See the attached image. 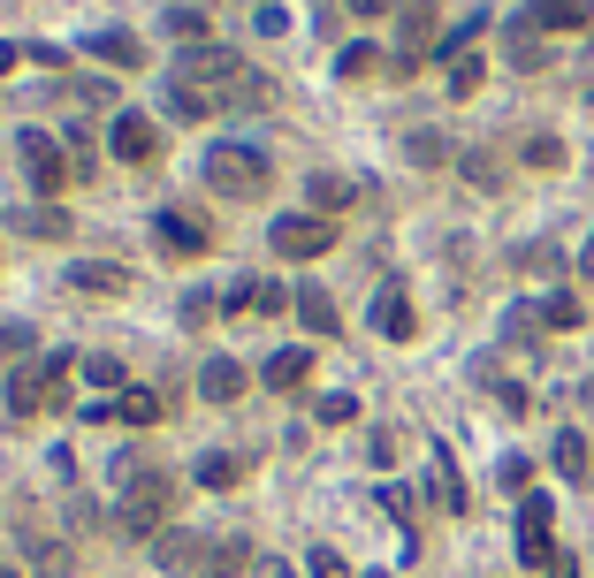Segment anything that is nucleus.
<instances>
[{"label":"nucleus","instance_id":"nucleus-5","mask_svg":"<svg viewBox=\"0 0 594 578\" xmlns=\"http://www.w3.org/2000/svg\"><path fill=\"white\" fill-rule=\"evenodd\" d=\"M77 358L61 350V358H46V366H23V373H8V412L15 419H31V412H54L61 404V373H69Z\"/></svg>","mask_w":594,"mask_h":578},{"label":"nucleus","instance_id":"nucleus-9","mask_svg":"<svg viewBox=\"0 0 594 578\" xmlns=\"http://www.w3.org/2000/svg\"><path fill=\"white\" fill-rule=\"evenodd\" d=\"M69 289H84V297H130L138 275H130L123 259H77V267H69Z\"/></svg>","mask_w":594,"mask_h":578},{"label":"nucleus","instance_id":"nucleus-4","mask_svg":"<svg viewBox=\"0 0 594 578\" xmlns=\"http://www.w3.org/2000/svg\"><path fill=\"white\" fill-rule=\"evenodd\" d=\"M15 160H23V175H31V190H38V198H61V190H69V175H77V167H69V152L46 138V130H15Z\"/></svg>","mask_w":594,"mask_h":578},{"label":"nucleus","instance_id":"nucleus-25","mask_svg":"<svg viewBox=\"0 0 594 578\" xmlns=\"http://www.w3.org/2000/svg\"><path fill=\"white\" fill-rule=\"evenodd\" d=\"M115 419H130V427H160V396H152V389H123Z\"/></svg>","mask_w":594,"mask_h":578},{"label":"nucleus","instance_id":"nucleus-42","mask_svg":"<svg viewBox=\"0 0 594 578\" xmlns=\"http://www.w3.org/2000/svg\"><path fill=\"white\" fill-rule=\"evenodd\" d=\"M541 578H580V564H572V556H557V564H549Z\"/></svg>","mask_w":594,"mask_h":578},{"label":"nucleus","instance_id":"nucleus-3","mask_svg":"<svg viewBox=\"0 0 594 578\" xmlns=\"http://www.w3.org/2000/svg\"><path fill=\"white\" fill-rule=\"evenodd\" d=\"M168 77H175V84H198V92H214V100H229V92L244 84V54H237V46H214V38H206V46H183Z\"/></svg>","mask_w":594,"mask_h":578},{"label":"nucleus","instance_id":"nucleus-36","mask_svg":"<svg viewBox=\"0 0 594 578\" xmlns=\"http://www.w3.org/2000/svg\"><path fill=\"white\" fill-rule=\"evenodd\" d=\"M305 578H351V564H343L335 548H312V564H305Z\"/></svg>","mask_w":594,"mask_h":578},{"label":"nucleus","instance_id":"nucleus-14","mask_svg":"<svg viewBox=\"0 0 594 578\" xmlns=\"http://www.w3.org/2000/svg\"><path fill=\"white\" fill-rule=\"evenodd\" d=\"M15 236H46V244H69V236H77V213H61V206H23V213H15Z\"/></svg>","mask_w":594,"mask_h":578},{"label":"nucleus","instance_id":"nucleus-2","mask_svg":"<svg viewBox=\"0 0 594 578\" xmlns=\"http://www.w3.org/2000/svg\"><path fill=\"white\" fill-rule=\"evenodd\" d=\"M198 175H206V190H229V198H252V190L267 183V152H260V144H244V138H221V144H206Z\"/></svg>","mask_w":594,"mask_h":578},{"label":"nucleus","instance_id":"nucleus-34","mask_svg":"<svg viewBox=\"0 0 594 578\" xmlns=\"http://www.w3.org/2000/svg\"><path fill=\"white\" fill-rule=\"evenodd\" d=\"M381 69V46H343V77H374Z\"/></svg>","mask_w":594,"mask_h":578},{"label":"nucleus","instance_id":"nucleus-45","mask_svg":"<svg viewBox=\"0 0 594 578\" xmlns=\"http://www.w3.org/2000/svg\"><path fill=\"white\" fill-rule=\"evenodd\" d=\"M0 578H15V571H0Z\"/></svg>","mask_w":594,"mask_h":578},{"label":"nucleus","instance_id":"nucleus-44","mask_svg":"<svg viewBox=\"0 0 594 578\" xmlns=\"http://www.w3.org/2000/svg\"><path fill=\"white\" fill-rule=\"evenodd\" d=\"M580 275H594V236H587V252H580Z\"/></svg>","mask_w":594,"mask_h":578},{"label":"nucleus","instance_id":"nucleus-39","mask_svg":"<svg viewBox=\"0 0 594 578\" xmlns=\"http://www.w3.org/2000/svg\"><path fill=\"white\" fill-rule=\"evenodd\" d=\"M283 304H297V297H283V282H260V297H252V312L267 320V312H283Z\"/></svg>","mask_w":594,"mask_h":578},{"label":"nucleus","instance_id":"nucleus-15","mask_svg":"<svg viewBox=\"0 0 594 578\" xmlns=\"http://www.w3.org/2000/svg\"><path fill=\"white\" fill-rule=\"evenodd\" d=\"M198 396H206V404H237V396H244V366H237V358H206V366H198Z\"/></svg>","mask_w":594,"mask_h":578},{"label":"nucleus","instance_id":"nucleus-31","mask_svg":"<svg viewBox=\"0 0 594 578\" xmlns=\"http://www.w3.org/2000/svg\"><path fill=\"white\" fill-rule=\"evenodd\" d=\"M351 419H358V396H343V389L320 396V427H351Z\"/></svg>","mask_w":594,"mask_h":578},{"label":"nucleus","instance_id":"nucleus-19","mask_svg":"<svg viewBox=\"0 0 594 578\" xmlns=\"http://www.w3.org/2000/svg\"><path fill=\"white\" fill-rule=\"evenodd\" d=\"M198 556H206V548H198V541H191V533H175V525H168V533H160V541H152V564H160V571H191V564H198Z\"/></svg>","mask_w":594,"mask_h":578},{"label":"nucleus","instance_id":"nucleus-22","mask_svg":"<svg viewBox=\"0 0 594 578\" xmlns=\"http://www.w3.org/2000/svg\"><path fill=\"white\" fill-rule=\"evenodd\" d=\"M297 320H305V327H312V335H335V304H328V289H297Z\"/></svg>","mask_w":594,"mask_h":578},{"label":"nucleus","instance_id":"nucleus-13","mask_svg":"<svg viewBox=\"0 0 594 578\" xmlns=\"http://www.w3.org/2000/svg\"><path fill=\"white\" fill-rule=\"evenodd\" d=\"M526 23H534V31H587L594 8L587 0H526Z\"/></svg>","mask_w":594,"mask_h":578},{"label":"nucleus","instance_id":"nucleus-26","mask_svg":"<svg viewBox=\"0 0 594 578\" xmlns=\"http://www.w3.org/2000/svg\"><path fill=\"white\" fill-rule=\"evenodd\" d=\"M244 479V456H198V487H237Z\"/></svg>","mask_w":594,"mask_h":578},{"label":"nucleus","instance_id":"nucleus-20","mask_svg":"<svg viewBox=\"0 0 594 578\" xmlns=\"http://www.w3.org/2000/svg\"><path fill=\"white\" fill-rule=\"evenodd\" d=\"M427 487H435V502H443L449 518L472 502V495H465V479H457V464H449V449H435V472H427Z\"/></svg>","mask_w":594,"mask_h":578},{"label":"nucleus","instance_id":"nucleus-28","mask_svg":"<svg viewBox=\"0 0 594 578\" xmlns=\"http://www.w3.org/2000/svg\"><path fill=\"white\" fill-rule=\"evenodd\" d=\"M175 312H183V327H206V320H221V312H214V289H183V304H175Z\"/></svg>","mask_w":594,"mask_h":578},{"label":"nucleus","instance_id":"nucleus-18","mask_svg":"<svg viewBox=\"0 0 594 578\" xmlns=\"http://www.w3.org/2000/svg\"><path fill=\"white\" fill-rule=\"evenodd\" d=\"M305 198H312V213H320V221H335V213L358 198V183H351V175H312V183H305Z\"/></svg>","mask_w":594,"mask_h":578},{"label":"nucleus","instance_id":"nucleus-35","mask_svg":"<svg viewBox=\"0 0 594 578\" xmlns=\"http://www.w3.org/2000/svg\"><path fill=\"white\" fill-rule=\"evenodd\" d=\"M480 69H488V61H480V54H465V61H457V77H449V92H457V100H472V92H480Z\"/></svg>","mask_w":594,"mask_h":578},{"label":"nucleus","instance_id":"nucleus-10","mask_svg":"<svg viewBox=\"0 0 594 578\" xmlns=\"http://www.w3.org/2000/svg\"><path fill=\"white\" fill-rule=\"evenodd\" d=\"M366 312H374V335H389V343H412V327H420V320H412V297H404V282H381Z\"/></svg>","mask_w":594,"mask_h":578},{"label":"nucleus","instance_id":"nucleus-40","mask_svg":"<svg viewBox=\"0 0 594 578\" xmlns=\"http://www.w3.org/2000/svg\"><path fill=\"white\" fill-rule=\"evenodd\" d=\"M23 343H31V327H0V358H8V350H23Z\"/></svg>","mask_w":594,"mask_h":578},{"label":"nucleus","instance_id":"nucleus-16","mask_svg":"<svg viewBox=\"0 0 594 578\" xmlns=\"http://www.w3.org/2000/svg\"><path fill=\"white\" fill-rule=\"evenodd\" d=\"M305 373H312V350H275V358L260 366V381H267L275 396H290V389H305Z\"/></svg>","mask_w":594,"mask_h":578},{"label":"nucleus","instance_id":"nucleus-1","mask_svg":"<svg viewBox=\"0 0 594 578\" xmlns=\"http://www.w3.org/2000/svg\"><path fill=\"white\" fill-rule=\"evenodd\" d=\"M168 510H175V479H168V472H138V479L123 487V502H115V525H123L130 541H160V533H168Z\"/></svg>","mask_w":594,"mask_h":578},{"label":"nucleus","instance_id":"nucleus-17","mask_svg":"<svg viewBox=\"0 0 594 578\" xmlns=\"http://www.w3.org/2000/svg\"><path fill=\"white\" fill-rule=\"evenodd\" d=\"M168 115L206 123V115H229V100H214V92H198V84H175V77H168Z\"/></svg>","mask_w":594,"mask_h":578},{"label":"nucleus","instance_id":"nucleus-33","mask_svg":"<svg viewBox=\"0 0 594 578\" xmlns=\"http://www.w3.org/2000/svg\"><path fill=\"white\" fill-rule=\"evenodd\" d=\"M511 61H518V69H534V61H541V38H534V23H518V31H511Z\"/></svg>","mask_w":594,"mask_h":578},{"label":"nucleus","instance_id":"nucleus-41","mask_svg":"<svg viewBox=\"0 0 594 578\" xmlns=\"http://www.w3.org/2000/svg\"><path fill=\"white\" fill-rule=\"evenodd\" d=\"M343 8H351V15H389L397 0H343Z\"/></svg>","mask_w":594,"mask_h":578},{"label":"nucleus","instance_id":"nucleus-12","mask_svg":"<svg viewBox=\"0 0 594 578\" xmlns=\"http://www.w3.org/2000/svg\"><path fill=\"white\" fill-rule=\"evenodd\" d=\"M152 236H160L168 252H206V221H198V213H183V206L152 213Z\"/></svg>","mask_w":594,"mask_h":578},{"label":"nucleus","instance_id":"nucleus-21","mask_svg":"<svg viewBox=\"0 0 594 578\" xmlns=\"http://www.w3.org/2000/svg\"><path fill=\"white\" fill-rule=\"evenodd\" d=\"M77 381H92V389H123L130 373H123V358H115V350H92V358H77Z\"/></svg>","mask_w":594,"mask_h":578},{"label":"nucleus","instance_id":"nucleus-37","mask_svg":"<svg viewBox=\"0 0 594 578\" xmlns=\"http://www.w3.org/2000/svg\"><path fill=\"white\" fill-rule=\"evenodd\" d=\"M381 510H389L397 525H412V487H381Z\"/></svg>","mask_w":594,"mask_h":578},{"label":"nucleus","instance_id":"nucleus-43","mask_svg":"<svg viewBox=\"0 0 594 578\" xmlns=\"http://www.w3.org/2000/svg\"><path fill=\"white\" fill-rule=\"evenodd\" d=\"M15 61H23V46H0V77H8V69H15Z\"/></svg>","mask_w":594,"mask_h":578},{"label":"nucleus","instance_id":"nucleus-24","mask_svg":"<svg viewBox=\"0 0 594 578\" xmlns=\"http://www.w3.org/2000/svg\"><path fill=\"white\" fill-rule=\"evenodd\" d=\"M84 54H100V61H146L130 31H92V38H84Z\"/></svg>","mask_w":594,"mask_h":578},{"label":"nucleus","instance_id":"nucleus-23","mask_svg":"<svg viewBox=\"0 0 594 578\" xmlns=\"http://www.w3.org/2000/svg\"><path fill=\"white\" fill-rule=\"evenodd\" d=\"M549 456H557V472H564V479H587V472H594L587 434H557V449H549Z\"/></svg>","mask_w":594,"mask_h":578},{"label":"nucleus","instance_id":"nucleus-11","mask_svg":"<svg viewBox=\"0 0 594 578\" xmlns=\"http://www.w3.org/2000/svg\"><path fill=\"white\" fill-rule=\"evenodd\" d=\"M107 152L138 167V160H152V152H160V130H152L146 115H115V130H107Z\"/></svg>","mask_w":594,"mask_h":578},{"label":"nucleus","instance_id":"nucleus-29","mask_svg":"<svg viewBox=\"0 0 594 578\" xmlns=\"http://www.w3.org/2000/svg\"><path fill=\"white\" fill-rule=\"evenodd\" d=\"M404 152H412L420 167H443V160H449V144L435 138V130H412V138H404Z\"/></svg>","mask_w":594,"mask_h":578},{"label":"nucleus","instance_id":"nucleus-7","mask_svg":"<svg viewBox=\"0 0 594 578\" xmlns=\"http://www.w3.org/2000/svg\"><path fill=\"white\" fill-rule=\"evenodd\" d=\"M549 518H557V502H549V495H526V502H518V556H526L534 571H549V564L564 556V548L549 541Z\"/></svg>","mask_w":594,"mask_h":578},{"label":"nucleus","instance_id":"nucleus-32","mask_svg":"<svg viewBox=\"0 0 594 578\" xmlns=\"http://www.w3.org/2000/svg\"><path fill=\"white\" fill-rule=\"evenodd\" d=\"M31 556H38V578H69V548L61 541H38Z\"/></svg>","mask_w":594,"mask_h":578},{"label":"nucleus","instance_id":"nucleus-8","mask_svg":"<svg viewBox=\"0 0 594 578\" xmlns=\"http://www.w3.org/2000/svg\"><path fill=\"white\" fill-rule=\"evenodd\" d=\"M435 0H397V61L412 69L420 54H435Z\"/></svg>","mask_w":594,"mask_h":578},{"label":"nucleus","instance_id":"nucleus-6","mask_svg":"<svg viewBox=\"0 0 594 578\" xmlns=\"http://www.w3.org/2000/svg\"><path fill=\"white\" fill-rule=\"evenodd\" d=\"M267 252H283V259H320V252H335V221H320V213H275V221H267Z\"/></svg>","mask_w":594,"mask_h":578},{"label":"nucleus","instance_id":"nucleus-30","mask_svg":"<svg viewBox=\"0 0 594 578\" xmlns=\"http://www.w3.org/2000/svg\"><path fill=\"white\" fill-rule=\"evenodd\" d=\"M541 320H549V327H580V297H572V289H557V297L541 304Z\"/></svg>","mask_w":594,"mask_h":578},{"label":"nucleus","instance_id":"nucleus-27","mask_svg":"<svg viewBox=\"0 0 594 578\" xmlns=\"http://www.w3.org/2000/svg\"><path fill=\"white\" fill-rule=\"evenodd\" d=\"M168 31L191 38V46H206V8H168Z\"/></svg>","mask_w":594,"mask_h":578},{"label":"nucleus","instance_id":"nucleus-38","mask_svg":"<svg viewBox=\"0 0 594 578\" xmlns=\"http://www.w3.org/2000/svg\"><path fill=\"white\" fill-rule=\"evenodd\" d=\"M526 160H534V167H557V160H564V144H557V138H526Z\"/></svg>","mask_w":594,"mask_h":578}]
</instances>
